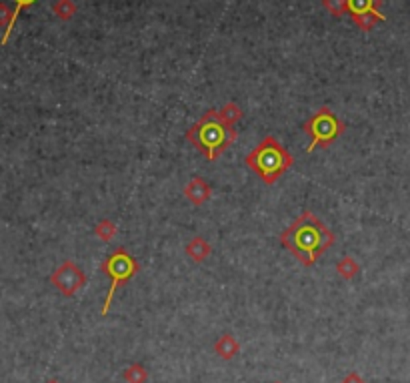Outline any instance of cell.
I'll list each match as a JSON object with an SVG mask.
<instances>
[{"mask_svg": "<svg viewBox=\"0 0 410 383\" xmlns=\"http://www.w3.org/2000/svg\"><path fill=\"white\" fill-rule=\"evenodd\" d=\"M334 241L337 235L312 211H304L302 215H298L280 235V243L304 267H312L317 263L334 245Z\"/></svg>", "mask_w": 410, "mask_h": 383, "instance_id": "obj_1", "label": "cell"}, {"mask_svg": "<svg viewBox=\"0 0 410 383\" xmlns=\"http://www.w3.org/2000/svg\"><path fill=\"white\" fill-rule=\"evenodd\" d=\"M186 141L208 161H216L236 141V129L220 119L218 111L210 109L186 131Z\"/></svg>", "mask_w": 410, "mask_h": 383, "instance_id": "obj_2", "label": "cell"}, {"mask_svg": "<svg viewBox=\"0 0 410 383\" xmlns=\"http://www.w3.org/2000/svg\"><path fill=\"white\" fill-rule=\"evenodd\" d=\"M247 167L254 171L264 185H274L288 168L295 165V157L280 144V141L266 135L244 159Z\"/></svg>", "mask_w": 410, "mask_h": 383, "instance_id": "obj_3", "label": "cell"}, {"mask_svg": "<svg viewBox=\"0 0 410 383\" xmlns=\"http://www.w3.org/2000/svg\"><path fill=\"white\" fill-rule=\"evenodd\" d=\"M302 131L310 137V144L306 146V153H315L317 149H328L339 137H342L346 133V124L332 113V109L320 107L319 111L302 124Z\"/></svg>", "mask_w": 410, "mask_h": 383, "instance_id": "obj_4", "label": "cell"}, {"mask_svg": "<svg viewBox=\"0 0 410 383\" xmlns=\"http://www.w3.org/2000/svg\"><path fill=\"white\" fill-rule=\"evenodd\" d=\"M100 271L111 279V289H109L104 305H102V315H106L109 309H111V305H113L116 289L120 287V285H124V283H128L137 275L138 263L137 259L124 247H118V249H114L113 253L104 259V263L100 265Z\"/></svg>", "mask_w": 410, "mask_h": 383, "instance_id": "obj_5", "label": "cell"}, {"mask_svg": "<svg viewBox=\"0 0 410 383\" xmlns=\"http://www.w3.org/2000/svg\"><path fill=\"white\" fill-rule=\"evenodd\" d=\"M50 281L65 297H72L87 285V275L78 265L69 259L50 275Z\"/></svg>", "mask_w": 410, "mask_h": 383, "instance_id": "obj_6", "label": "cell"}, {"mask_svg": "<svg viewBox=\"0 0 410 383\" xmlns=\"http://www.w3.org/2000/svg\"><path fill=\"white\" fill-rule=\"evenodd\" d=\"M380 2L383 0H348V12L363 32H370L376 24L387 21V17L378 10Z\"/></svg>", "mask_w": 410, "mask_h": 383, "instance_id": "obj_7", "label": "cell"}, {"mask_svg": "<svg viewBox=\"0 0 410 383\" xmlns=\"http://www.w3.org/2000/svg\"><path fill=\"white\" fill-rule=\"evenodd\" d=\"M184 197H186L194 207H201V205H205L206 201L212 197V189H210V185L206 183L203 177H194L192 181L186 183V187H184Z\"/></svg>", "mask_w": 410, "mask_h": 383, "instance_id": "obj_8", "label": "cell"}, {"mask_svg": "<svg viewBox=\"0 0 410 383\" xmlns=\"http://www.w3.org/2000/svg\"><path fill=\"white\" fill-rule=\"evenodd\" d=\"M238 351H240V343H238L236 337L230 336V333H225V336H220L214 341V353H216L220 360H234V358L238 355Z\"/></svg>", "mask_w": 410, "mask_h": 383, "instance_id": "obj_9", "label": "cell"}, {"mask_svg": "<svg viewBox=\"0 0 410 383\" xmlns=\"http://www.w3.org/2000/svg\"><path fill=\"white\" fill-rule=\"evenodd\" d=\"M184 253H186V257H190L194 263H203V261H206V259L210 257L212 245L206 239H203V237H194V239L186 245Z\"/></svg>", "mask_w": 410, "mask_h": 383, "instance_id": "obj_10", "label": "cell"}, {"mask_svg": "<svg viewBox=\"0 0 410 383\" xmlns=\"http://www.w3.org/2000/svg\"><path fill=\"white\" fill-rule=\"evenodd\" d=\"M337 273L341 275L344 281H352L361 273V265H358V261L354 257L346 255V257H342L341 261L337 263Z\"/></svg>", "mask_w": 410, "mask_h": 383, "instance_id": "obj_11", "label": "cell"}, {"mask_svg": "<svg viewBox=\"0 0 410 383\" xmlns=\"http://www.w3.org/2000/svg\"><path fill=\"white\" fill-rule=\"evenodd\" d=\"M124 382L126 383H146L148 382V369L142 363H133L124 369Z\"/></svg>", "mask_w": 410, "mask_h": 383, "instance_id": "obj_12", "label": "cell"}, {"mask_svg": "<svg viewBox=\"0 0 410 383\" xmlns=\"http://www.w3.org/2000/svg\"><path fill=\"white\" fill-rule=\"evenodd\" d=\"M14 2H16V8L12 10V21H10V26L6 28V32H4V36H2V41H0V45H2V47H6V43L10 41V34H12V30H14V24H16V21H19L21 12H23L24 8L32 6L36 0H14Z\"/></svg>", "mask_w": 410, "mask_h": 383, "instance_id": "obj_13", "label": "cell"}, {"mask_svg": "<svg viewBox=\"0 0 410 383\" xmlns=\"http://www.w3.org/2000/svg\"><path fill=\"white\" fill-rule=\"evenodd\" d=\"M94 235L98 237V239L102 241H113L116 235H118V225L113 223V221H109V219H102L96 227H94Z\"/></svg>", "mask_w": 410, "mask_h": 383, "instance_id": "obj_14", "label": "cell"}, {"mask_svg": "<svg viewBox=\"0 0 410 383\" xmlns=\"http://www.w3.org/2000/svg\"><path fill=\"white\" fill-rule=\"evenodd\" d=\"M52 12L60 19V21H70L76 14V4L72 0H56L52 4Z\"/></svg>", "mask_w": 410, "mask_h": 383, "instance_id": "obj_15", "label": "cell"}, {"mask_svg": "<svg viewBox=\"0 0 410 383\" xmlns=\"http://www.w3.org/2000/svg\"><path fill=\"white\" fill-rule=\"evenodd\" d=\"M218 115H220V119L225 120L227 124L234 127L238 120L242 119V109H240L236 102H228V105H225V107L218 111Z\"/></svg>", "mask_w": 410, "mask_h": 383, "instance_id": "obj_16", "label": "cell"}, {"mask_svg": "<svg viewBox=\"0 0 410 383\" xmlns=\"http://www.w3.org/2000/svg\"><path fill=\"white\" fill-rule=\"evenodd\" d=\"M322 6L332 17H344L348 12V0H322Z\"/></svg>", "mask_w": 410, "mask_h": 383, "instance_id": "obj_17", "label": "cell"}, {"mask_svg": "<svg viewBox=\"0 0 410 383\" xmlns=\"http://www.w3.org/2000/svg\"><path fill=\"white\" fill-rule=\"evenodd\" d=\"M10 21H12V12L10 8L6 6V2H0V26H10Z\"/></svg>", "mask_w": 410, "mask_h": 383, "instance_id": "obj_18", "label": "cell"}, {"mask_svg": "<svg viewBox=\"0 0 410 383\" xmlns=\"http://www.w3.org/2000/svg\"><path fill=\"white\" fill-rule=\"evenodd\" d=\"M341 383H366L356 371H350L348 375H344V380H342Z\"/></svg>", "mask_w": 410, "mask_h": 383, "instance_id": "obj_19", "label": "cell"}, {"mask_svg": "<svg viewBox=\"0 0 410 383\" xmlns=\"http://www.w3.org/2000/svg\"><path fill=\"white\" fill-rule=\"evenodd\" d=\"M46 383H58L56 380H50V382H46Z\"/></svg>", "mask_w": 410, "mask_h": 383, "instance_id": "obj_20", "label": "cell"}, {"mask_svg": "<svg viewBox=\"0 0 410 383\" xmlns=\"http://www.w3.org/2000/svg\"><path fill=\"white\" fill-rule=\"evenodd\" d=\"M273 383H280V382H273Z\"/></svg>", "mask_w": 410, "mask_h": 383, "instance_id": "obj_21", "label": "cell"}]
</instances>
